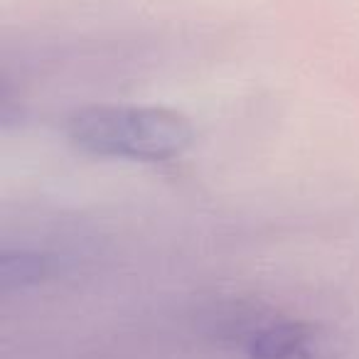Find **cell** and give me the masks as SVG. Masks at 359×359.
<instances>
[{
    "mask_svg": "<svg viewBox=\"0 0 359 359\" xmlns=\"http://www.w3.org/2000/svg\"><path fill=\"white\" fill-rule=\"evenodd\" d=\"M65 135L94 158L165 163L190 148L195 130L182 114L163 106H86L67 118Z\"/></svg>",
    "mask_w": 359,
    "mask_h": 359,
    "instance_id": "6da1fadb",
    "label": "cell"
},
{
    "mask_svg": "<svg viewBox=\"0 0 359 359\" xmlns=\"http://www.w3.org/2000/svg\"><path fill=\"white\" fill-rule=\"evenodd\" d=\"M215 334L249 359H320L323 337L313 325L293 318L261 315L251 308H236L224 318H215Z\"/></svg>",
    "mask_w": 359,
    "mask_h": 359,
    "instance_id": "7a4b0ae2",
    "label": "cell"
}]
</instances>
